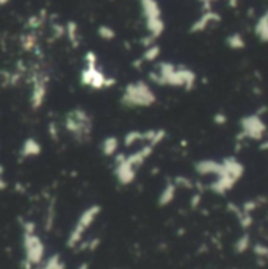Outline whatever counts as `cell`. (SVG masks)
Returning <instances> with one entry per match:
<instances>
[{
    "instance_id": "cell-7",
    "label": "cell",
    "mask_w": 268,
    "mask_h": 269,
    "mask_svg": "<svg viewBox=\"0 0 268 269\" xmlns=\"http://www.w3.org/2000/svg\"><path fill=\"white\" fill-rule=\"evenodd\" d=\"M213 121H215V124H218V125H224L227 122V116L223 111H220V113H216L213 116Z\"/></svg>"
},
{
    "instance_id": "cell-4",
    "label": "cell",
    "mask_w": 268,
    "mask_h": 269,
    "mask_svg": "<svg viewBox=\"0 0 268 269\" xmlns=\"http://www.w3.org/2000/svg\"><path fill=\"white\" fill-rule=\"evenodd\" d=\"M127 97L130 99V104L132 105H140V107H148L154 102V94H152L151 89L143 85V83H138L135 86L130 88V93L127 94Z\"/></svg>"
},
{
    "instance_id": "cell-8",
    "label": "cell",
    "mask_w": 268,
    "mask_h": 269,
    "mask_svg": "<svg viewBox=\"0 0 268 269\" xmlns=\"http://www.w3.org/2000/svg\"><path fill=\"white\" fill-rule=\"evenodd\" d=\"M198 2L202 4L204 8H212V5H213L215 2H218V0H198Z\"/></svg>"
},
{
    "instance_id": "cell-5",
    "label": "cell",
    "mask_w": 268,
    "mask_h": 269,
    "mask_svg": "<svg viewBox=\"0 0 268 269\" xmlns=\"http://www.w3.org/2000/svg\"><path fill=\"white\" fill-rule=\"evenodd\" d=\"M254 35L260 43H268V8L260 13L254 24Z\"/></svg>"
},
{
    "instance_id": "cell-6",
    "label": "cell",
    "mask_w": 268,
    "mask_h": 269,
    "mask_svg": "<svg viewBox=\"0 0 268 269\" xmlns=\"http://www.w3.org/2000/svg\"><path fill=\"white\" fill-rule=\"evenodd\" d=\"M226 46L231 50H243L246 47V40L240 32H234L226 36Z\"/></svg>"
},
{
    "instance_id": "cell-1",
    "label": "cell",
    "mask_w": 268,
    "mask_h": 269,
    "mask_svg": "<svg viewBox=\"0 0 268 269\" xmlns=\"http://www.w3.org/2000/svg\"><path fill=\"white\" fill-rule=\"evenodd\" d=\"M154 80L163 85L191 89L196 83V74L185 66L171 65V63H162L159 66V72Z\"/></svg>"
},
{
    "instance_id": "cell-9",
    "label": "cell",
    "mask_w": 268,
    "mask_h": 269,
    "mask_svg": "<svg viewBox=\"0 0 268 269\" xmlns=\"http://www.w3.org/2000/svg\"><path fill=\"white\" fill-rule=\"evenodd\" d=\"M259 150H262V152H268V138H263V141L260 143Z\"/></svg>"
},
{
    "instance_id": "cell-3",
    "label": "cell",
    "mask_w": 268,
    "mask_h": 269,
    "mask_svg": "<svg viewBox=\"0 0 268 269\" xmlns=\"http://www.w3.org/2000/svg\"><path fill=\"white\" fill-rule=\"evenodd\" d=\"M221 22V15L213 8H204V11L198 16V19L193 21V24L190 25V33H206L210 29H213L215 25H218Z\"/></svg>"
},
{
    "instance_id": "cell-2",
    "label": "cell",
    "mask_w": 268,
    "mask_h": 269,
    "mask_svg": "<svg viewBox=\"0 0 268 269\" xmlns=\"http://www.w3.org/2000/svg\"><path fill=\"white\" fill-rule=\"evenodd\" d=\"M240 136L245 141H262L266 135V125L260 116V113L248 114L240 121Z\"/></svg>"
}]
</instances>
